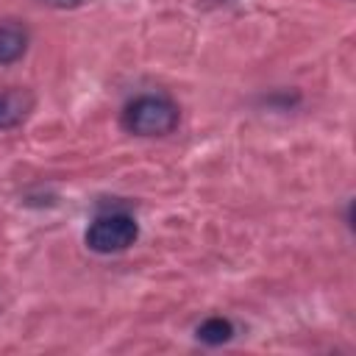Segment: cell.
Segmentation results:
<instances>
[{
  "instance_id": "1",
  "label": "cell",
  "mask_w": 356,
  "mask_h": 356,
  "mask_svg": "<svg viewBox=\"0 0 356 356\" xmlns=\"http://www.w3.org/2000/svg\"><path fill=\"white\" fill-rule=\"evenodd\" d=\"M178 120H181V111L175 100H170L167 95H139L128 100L120 114L122 131L134 136H147V139L172 134L178 128Z\"/></svg>"
},
{
  "instance_id": "2",
  "label": "cell",
  "mask_w": 356,
  "mask_h": 356,
  "mask_svg": "<svg viewBox=\"0 0 356 356\" xmlns=\"http://www.w3.org/2000/svg\"><path fill=\"white\" fill-rule=\"evenodd\" d=\"M136 239H139V222H136V217L131 211H122V209L97 214L89 222L86 234H83L86 248L95 250V253H103V256L122 253Z\"/></svg>"
},
{
  "instance_id": "3",
  "label": "cell",
  "mask_w": 356,
  "mask_h": 356,
  "mask_svg": "<svg viewBox=\"0 0 356 356\" xmlns=\"http://www.w3.org/2000/svg\"><path fill=\"white\" fill-rule=\"evenodd\" d=\"M28 42H31V33L22 22L17 19L0 22V67L19 61L28 50Z\"/></svg>"
},
{
  "instance_id": "4",
  "label": "cell",
  "mask_w": 356,
  "mask_h": 356,
  "mask_svg": "<svg viewBox=\"0 0 356 356\" xmlns=\"http://www.w3.org/2000/svg\"><path fill=\"white\" fill-rule=\"evenodd\" d=\"M33 100L28 92H19V89H11V92H3L0 95V131H8V128H17L28 111H31Z\"/></svg>"
},
{
  "instance_id": "5",
  "label": "cell",
  "mask_w": 356,
  "mask_h": 356,
  "mask_svg": "<svg viewBox=\"0 0 356 356\" xmlns=\"http://www.w3.org/2000/svg\"><path fill=\"white\" fill-rule=\"evenodd\" d=\"M234 334H236V328H234V323L228 320V317H220V314H214V317H206L197 328H195V337H197V342H203V345H225V342H231L234 339Z\"/></svg>"
},
{
  "instance_id": "6",
  "label": "cell",
  "mask_w": 356,
  "mask_h": 356,
  "mask_svg": "<svg viewBox=\"0 0 356 356\" xmlns=\"http://www.w3.org/2000/svg\"><path fill=\"white\" fill-rule=\"evenodd\" d=\"M42 3H50V6H61V8H67V6H81L83 0H42Z\"/></svg>"
}]
</instances>
